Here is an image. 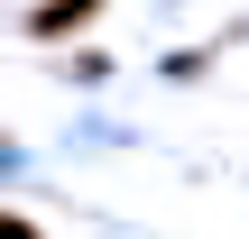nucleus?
Instances as JSON below:
<instances>
[{"mask_svg": "<svg viewBox=\"0 0 249 239\" xmlns=\"http://www.w3.org/2000/svg\"><path fill=\"white\" fill-rule=\"evenodd\" d=\"M0 239H46L37 221H18V212H0Z\"/></svg>", "mask_w": 249, "mask_h": 239, "instance_id": "nucleus-2", "label": "nucleus"}, {"mask_svg": "<svg viewBox=\"0 0 249 239\" xmlns=\"http://www.w3.org/2000/svg\"><path fill=\"white\" fill-rule=\"evenodd\" d=\"M92 18H102V9H37L28 37H74V28H92Z\"/></svg>", "mask_w": 249, "mask_h": 239, "instance_id": "nucleus-1", "label": "nucleus"}]
</instances>
